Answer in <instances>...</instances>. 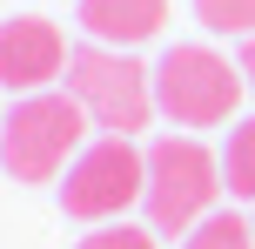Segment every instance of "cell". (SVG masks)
Instances as JSON below:
<instances>
[{"instance_id": "277c9868", "label": "cell", "mask_w": 255, "mask_h": 249, "mask_svg": "<svg viewBox=\"0 0 255 249\" xmlns=\"http://www.w3.org/2000/svg\"><path fill=\"white\" fill-rule=\"evenodd\" d=\"M242 67L229 61V54L202 47V40H181V47L161 54V67H154V108H161L175 128H215V121L235 115V101H242Z\"/></svg>"}, {"instance_id": "5b68a950", "label": "cell", "mask_w": 255, "mask_h": 249, "mask_svg": "<svg viewBox=\"0 0 255 249\" xmlns=\"http://www.w3.org/2000/svg\"><path fill=\"white\" fill-rule=\"evenodd\" d=\"M148 196V155L128 135H101L74 155L61 182V209L81 223H128V209Z\"/></svg>"}, {"instance_id": "8fae6325", "label": "cell", "mask_w": 255, "mask_h": 249, "mask_svg": "<svg viewBox=\"0 0 255 249\" xmlns=\"http://www.w3.org/2000/svg\"><path fill=\"white\" fill-rule=\"evenodd\" d=\"M74 249H154V229H134V223H94Z\"/></svg>"}, {"instance_id": "9c48e42d", "label": "cell", "mask_w": 255, "mask_h": 249, "mask_svg": "<svg viewBox=\"0 0 255 249\" xmlns=\"http://www.w3.org/2000/svg\"><path fill=\"white\" fill-rule=\"evenodd\" d=\"M181 249H255V223H242L235 209H215L208 223L188 229V243Z\"/></svg>"}, {"instance_id": "3957f363", "label": "cell", "mask_w": 255, "mask_h": 249, "mask_svg": "<svg viewBox=\"0 0 255 249\" xmlns=\"http://www.w3.org/2000/svg\"><path fill=\"white\" fill-rule=\"evenodd\" d=\"M67 94L81 101V115L108 135H134L154 115V67H141L128 47H88L67 54Z\"/></svg>"}, {"instance_id": "ba28073f", "label": "cell", "mask_w": 255, "mask_h": 249, "mask_svg": "<svg viewBox=\"0 0 255 249\" xmlns=\"http://www.w3.org/2000/svg\"><path fill=\"white\" fill-rule=\"evenodd\" d=\"M222 182H229V196L255 202V115L242 128H229V148H222Z\"/></svg>"}, {"instance_id": "6da1fadb", "label": "cell", "mask_w": 255, "mask_h": 249, "mask_svg": "<svg viewBox=\"0 0 255 249\" xmlns=\"http://www.w3.org/2000/svg\"><path fill=\"white\" fill-rule=\"evenodd\" d=\"M222 155H208L195 135H161L148 148V223L154 236H188L195 223H208L222 202Z\"/></svg>"}, {"instance_id": "7a4b0ae2", "label": "cell", "mask_w": 255, "mask_h": 249, "mask_svg": "<svg viewBox=\"0 0 255 249\" xmlns=\"http://www.w3.org/2000/svg\"><path fill=\"white\" fill-rule=\"evenodd\" d=\"M88 115H81L74 94H20L13 115L0 121V162H7L13 182H54V175L74 169Z\"/></svg>"}, {"instance_id": "30bf717a", "label": "cell", "mask_w": 255, "mask_h": 249, "mask_svg": "<svg viewBox=\"0 0 255 249\" xmlns=\"http://www.w3.org/2000/svg\"><path fill=\"white\" fill-rule=\"evenodd\" d=\"M195 20L208 34H255V0H195Z\"/></svg>"}, {"instance_id": "52a82bcc", "label": "cell", "mask_w": 255, "mask_h": 249, "mask_svg": "<svg viewBox=\"0 0 255 249\" xmlns=\"http://www.w3.org/2000/svg\"><path fill=\"white\" fill-rule=\"evenodd\" d=\"M168 20V0H81V27L101 47H134V40H154Z\"/></svg>"}, {"instance_id": "7c38bea8", "label": "cell", "mask_w": 255, "mask_h": 249, "mask_svg": "<svg viewBox=\"0 0 255 249\" xmlns=\"http://www.w3.org/2000/svg\"><path fill=\"white\" fill-rule=\"evenodd\" d=\"M235 67H242V81H249V88H255V34L242 40V61H235Z\"/></svg>"}, {"instance_id": "8992f818", "label": "cell", "mask_w": 255, "mask_h": 249, "mask_svg": "<svg viewBox=\"0 0 255 249\" xmlns=\"http://www.w3.org/2000/svg\"><path fill=\"white\" fill-rule=\"evenodd\" d=\"M61 74H67V34L47 13H13V20H0V88L40 94Z\"/></svg>"}]
</instances>
